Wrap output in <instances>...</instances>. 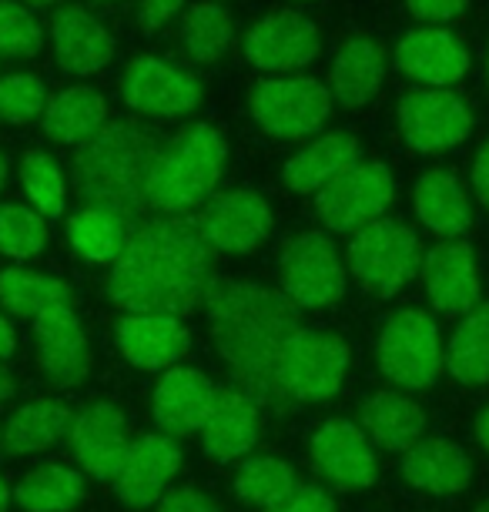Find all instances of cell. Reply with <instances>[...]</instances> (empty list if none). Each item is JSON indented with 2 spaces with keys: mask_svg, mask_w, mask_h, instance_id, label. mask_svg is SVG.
Segmentation results:
<instances>
[{
  "mask_svg": "<svg viewBox=\"0 0 489 512\" xmlns=\"http://www.w3.org/2000/svg\"><path fill=\"white\" fill-rule=\"evenodd\" d=\"M212 338L222 359L232 365L242 389L258 402L282 405V362L292 338L302 332L299 312L282 288L218 275L205 288Z\"/></svg>",
  "mask_w": 489,
  "mask_h": 512,
  "instance_id": "cell-1",
  "label": "cell"
},
{
  "mask_svg": "<svg viewBox=\"0 0 489 512\" xmlns=\"http://www.w3.org/2000/svg\"><path fill=\"white\" fill-rule=\"evenodd\" d=\"M208 282V241L198 221L161 215L134 225L111 265L108 292L128 315H185L205 298Z\"/></svg>",
  "mask_w": 489,
  "mask_h": 512,
  "instance_id": "cell-2",
  "label": "cell"
},
{
  "mask_svg": "<svg viewBox=\"0 0 489 512\" xmlns=\"http://www.w3.org/2000/svg\"><path fill=\"white\" fill-rule=\"evenodd\" d=\"M158 144L131 124H108L71 161V181L84 205L138 218L148 208V171Z\"/></svg>",
  "mask_w": 489,
  "mask_h": 512,
  "instance_id": "cell-3",
  "label": "cell"
},
{
  "mask_svg": "<svg viewBox=\"0 0 489 512\" xmlns=\"http://www.w3.org/2000/svg\"><path fill=\"white\" fill-rule=\"evenodd\" d=\"M228 141L212 124H195L158 148L148 171V208L161 215H185L215 198L225 175Z\"/></svg>",
  "mask_w": 489,
  "mask_h": 512,
  "instance_id": "cell-4",
  "label": "cell"
},
{
  "mask_svg": "<svg viewBox=\"0 0 489 512\" xmlns=\"http://www.w3.org/2000/svg\"><path fill=\"white\" fill-rule=\"evenodd\" d=\"M345 265L366 292L389 298L423 268V248L402 221L376 218L372 225L352 231Z\"/></svg>",
  "mask_w": 489,
  "mask_h": 512,
  "instance_id": "cell-5",
  "label": "cell"
},
{
  "mask_svg": "<svg viewBox=\"0 0 489 512\" xmlns=\"http://www.w3.org/2000/svg\"><path fill=\"white\" fill-rule=\"evenodd\" d=\"M376 362L379 372L399 389H429L446 369V345L439 338L433 315L419 312V308L392 315L379 332Z\"/></svg>",
  "mask_w": 489,
  "mask_h": 512,
  "instance_id": "cell-6",
  "label": "cell"
},
{
  "mask_svg": "<svg viewBox=\"0 0 489 512\" xmlns=\"http://www.w3.org/2000/svg\"><path fill=\"white\" fill-rule=\"evenodd\" d=\"M252 121L272 138L299 141L319 128L332 114V91L319 77L289 74V77H262L248 94Z\"/></svg>",
  "mask_w": 489,
  "mask_h": 512,
  "instance_id": "cell-7",
  "label": "cell"
},
{
  "mask_svg": "<svg viewBox=\"0 0 489 512\" xmlns=\"http://www.w3.org/2000/svg\"><path fill=\"white\" fill-rule=\"evenodd\" d=\"M278 285L295 308H325L345 295V262L322 231H302L282 248Z\"/></svg>",
  "mask_w": 489,
  "mask_h": 512,
  "instance_id": "cell-8",
  "label": "cell"
},
{
  "mask_svg": "<svg viewBox=\"0 0 489 512\" xmlns=\"http://www.w3.org/2000/svg\"><path fill=\"white\" fill-rule=\"evenodd\" d=\"M349 372V345L335 332L302 328L282 362V392L295 402H325L342 389Z\"/></svg>",
  "mask_w": 489,
  "mask_h": 512,
  "instance_id": "cell-9",
  "label": "cell"
},
{
  "mask_svg": "<svg viewBox=\"0 0 489 512\" xmlns=\"http://www.w3.org/2000/svg\"><path fill=\"white\" fill-rule=\"evenodd\" d=\"M392 195L396 185L386 164L359 161L315 195V211L329 231H359L382 218V211L392 205Z\"/></svg>",
  "mask_w": 489,
  "mask_h": 512,
  "instance_id": "cell-10",
  "label": "cell"
},
{
  "mask_svg": "<svg viewBox=\"0 0 489 512\" xmlns=\"http://www.w3.org/2000/svg\"><path fill=\"white\" fill-rule=\"evenodd\" d=\"M242 51L255 71L289 77L295 71H305L319 57L322 34L299 11H272L248 27Z\"/></svg>",
  "mask_w": 489,
  "mask_h": 512,
  "instance_id": "cell-11",
  "label": "cell"
},
{
  "mask_svg": "<svg viewBox=\"0 0 489 512\" xmlns=\"http://www.w3.org/2000/svg\"><path fill=\"white\" fill-rule=\"evenodd\" d=\"M121 98L134 114L171 121L185 118L201 104V84L195 74L161 61V57L141 54L124 67Z\"/></svg>",
  "mask_w": 489,
  "mask_h": 512,
  "instance_id": "cell-12",
  "label": "cell"
},
{
  "mask_svg": "<svg viewBox=\"0 0 489 512\" xmlns=\"http://www.w3.org/2000/svg\"><path fill=\"white\" fill-rule=\"evenodd\" d=\"M399 131L412 151L439 154L463 144L473 131V114L446 88H416L399 101Z\"/></svg>",
  "mask_w": 489,
  "mask_h": 512,
  "instance_id": "cell-13",
  "label": "cell"
},
{
  "mask_svg": "<svg viewBox=\"0 0 489 512\" xmlns=\"http://www.w3.org/2000/svg\"><path fill=\"white\" fill-rule=\"evenodd\" d=\"M275 228L272 208L258 191L238 188L215 195L201 208L198 231L208 241V248L225 251V255H248L262 248Z\"/></svg>",
  "mask_w": 489,
  "mask_h": 512,
  "instance_id": "cell-14",
  "label": "cell"
},
{
  "mask_svg": "<svg viewBox=\"0 0 489 512\" xmlns=\"http://www.w3.org/2000/svg\"><path fill=\"white\" fill-rule=\"evenodd\" d=\"M312 469L329 482V486L342 492L366 489L379 476V459L376 446L366 436V429L356 422L332 419L325 422L319 432L312 436L309 446Z\"/></svg>",
  "mask_w": 489,
  "mask_h": 512,
  "instance_id": "cell-15",
  "label": "cell"
},
{
  "mask_svg": "<svg viewBox=\"0 0 489 512\" xmlns=\"http://www.w3.org/2000/svg\"><path fill=\"white\" fill-rule=\"evenodd\" d=\"M423 285L433 308L446 318H466L479 308L483 285H479L473 245L463 238H449L429 248L423 258Z\"/></svg>",
  "mask_w": 489,
  "mask_h": 512,
  "instance_id": "cell-16",
  "label": "cell"
},
{
  "mask_svg": "<svg viewBox=\"0 0 489 512\" xmlns=\"http://www.w3.org/2000/svg\"><path fill=\"white\" fill-rule=\"evenodd\" d=\"M399 74L409 81L423 84V88H453L469 74V51L453 31L446 27H416V31L402 34L396 44Z\"/></svg>",
  "mask_w": 489,
  "mask_h": 512,
  "instance_id": "cell-17",
  "label": "cell"
},
{
  "mask_svg": "<svg viewBox=\"0 0 489 512\" xmlns=\"http://www.w3.org/2000/svg\"><path fill=\"white\" fill-rule=\"evenodd\" d=\"M47 37H51L57 64L78 77L104 71L114 61V51H118L114 34L81 4L57 7L51 14V24H47Z\"/></svg>",
  "mask_w": 489,
  "mask_h": 512,
  "instance_id": "cell-18",
  "label": "cell"
},
{
  "mask_svg": "<svg viewBox=\"0 0 489 512\" xmlns=\"http://www.w3.org/2000/svg\"><path fill=\"white\" fill-rule=\"evenodd\" d=\"M34 338L37 369H41L44 382L57 385V389H71V385L84 382L91 369V345L74 308H61V312L37 318Z\"/></svg>",
  "mask_w": 489,
  "mask_h": 512,
  "instance_id": "cell-19",
  "label": "cell"
},
{
  "mask_svg": "<svg viewBox=\"0 0 489 512\" xmlns=\"http://www.w3.org/2000/svg\"><path fill=\"white\" fill-rule=\"evenodd\" d=\"M71 449L78 456L81 469L94 479H118V472L128 459L131 439L128 422L114 402H94L84 412L74 415L71 425Z\"/></svg>",
  "mask_w": 489,
  "mask_h": 512,
  "instance_id": "cell-20",
  "label": "cell"
},
{
  "mask_svg": "<svg viewBox=\"0 0 489 512\" xmlns=\"http://www.w3.org/2000/svg\"><path fill=\"white\" fill-rule=\"evenodd\" d=\"M178 469L181 449L175 446V439L165 436V432H151V436L131 442L128 459H124L114 486H118L121 502H128L134 509H148L165 499V489L178 476Z\"/></svg>",
  "mask_w": 489,
  "mask_h": 512,
  "instance_id": "cell-21",
  "label": "cell"
},
{
  "mask_svg": "<svg viewBox=\"0 0 489 512\" xmlns=\"http://www.w3.org/2000/svg\"><path fill=\"white\" fill-rule=\"evenodd\" d=\"M218 385L198 369H168L151 395V415L165 436L201 432L215 405Z\"/></svg>",
  "mask_w": 489,
  "mask_h": 512,
  "instance_id": "cell-22",
  "label": "cell"
},
{
  "mask_svg": "<svg viewBox=\"0 0 489 512\" xmlns=\"http://www.w3.org/2000/svg\"><path fill=\"white\" fill-rule=\"evenodd\" d=\"M114 342L138 369H171L185 359L191 335L178 315H124L114 328Z\"/></svg>",
  "mask_w": 489,
  "mask_h": 512,
  "instance_id": "cell-23",
  "label": "cell"
},
{
  "mask_svg": "<svg viewBox=\"0 0 489 512\" xmlns=\"http://www.w3.org/2000/svg\"><path fill=\"white\" fill-rule=\"evenodd\" d=\"M359 164V141L349 131L319 134L282 164V185L295 195H319L325 185Z\"/></svg>",
  "mask_w": 489,
  "mask_h": 512,
  "instance_id": "cell-24",
  "label": "cell"
},
{
  "mask_svg": "<svg viewBox=\"0 0 489 512\" xmlns=\"http://www.w3.org/2000/svg\"><path fill=\"white\" fill-rule=\"evenodd\" d=\"M201 442L218 462L242 459L258 442V402L245 389H218L212 412L201 425Z\"/></svg>",
  "mask_w": 489,
  "mask_h": 512,
  "instance_id": "cell-25",
  "label": "cell"
},
{
  "mask_svg": "<svg viewBox=\"0 0 489 512\" xmlns=\"http://www.w3.org/2000/svg\"><path fill=\"white\" fill-rule=\"evenodd\" d=\"M402 476L412 489L459 496L473 482V462L463 446L449 439H419L409 452H402Z\"/></svg>",
  "mask_w": 489,
  "mask_h": 512,
  "instance_id": "cell-26",
  "label": "cell"
},
{
  "mask_svg": "<svg viewBox=\"0 0 489 512\" xmlns=\"http://www.w3.org/2000/svg\"><path fill=\"white\" fill-rule=\"evenodd\" d=\"M386 81V54L372 37H352L339 47L329 67L332 101L342 108H366Z\"/></svg>",
  "mask_w": 489,
  "mask_h": 512,
  "instance_id": "cell-27",
  "label": "cell"
},
{
  "mask_svg": "<svg viewBox=\"0 0 489 512\" xmlns=\"http://www.w3.org/2000/svg\"><path fill=\"white\" fill-rule=\"evenodd\" d=\"M412 208L416 218L439 238H459L473 225V208H469L466 188L453 171L433 168L412 188Z\"/></svg>",
  "mask_w": 489,
  "mask_h": 512,
  "instance_id": "cell-28",
  "label": "cell"
},
{
  "mask_svg": "<svg viewBox=\"0 0 489 512\" xmlns=\"http://www.w3.org/2000/svg\"><path fill=\"white\" fill-rule=\"evenodd\" d=\"M41 124L51 141L67 144V148H81L101 128H108V101L88 84H71V88L51 94Z\"/></svg>",
  "mask_w": 489,
  "mask_h": 512,
  "instance_id": "cell-29",
  "label": "cell"
},
{
  "mask_svg": "<svg viewBox=\"0 0 489 512\" xmlns=\"http://www.w3.org/2000/svg\"><path fill=\"white\" fill-rule=\"evenodd\" d=\"M362 429L372 439V446L386 452H409L426 432L423 405L399 392H376L362 405Z\"/></svg>",
  "mask_w": 489,
  "mask_h": 512,
  "instance_id": "cell-30",
  "label": "cell"
},
{
  "mask_svg": "<svg viewBox=\"0 0 489 512\" xmlns=\"http://www.w3.org/2000/svg\"><path fill=\"white\" fill-rule=\"evenodd\" d=\"M134 221L108 208L84 205L67 218V241L91 265H114L124 255Z\"/></svg>",
  "mask_w": 489,
  "mask_h": 512,
  "instance_id": "cell-31",
  "label": "cell"
},
{
  "mask_svg": "<svg viewBox=\"0 0 489 512\" xmlns=\"http://www.w3.org/2000/svg\"><path fill=\"white\" fill-rule=\"evenodd\" d=\"M74 415L61 402H27L21 405L4 432H0V446L7 456H34V452L51 449L54 442L71 436Z\"/></svg>",
  "mask_w": 489,
  "mask_h": 512,
  "instance_id": "cell-32",
  "label": "cell"
},
{
  "mask_svg": "<svg viewBox=\"0 0 489 512\" xmlns=\"http://www.w3.org/2000/svg\"><path fill=\"white\" fill-rule=\"evenodd\" d=\"M178 41L185 54L198 64H215L232 51L235 44V17L218 0H198L188 4L178 17Z\"/></svg>",
  "mask_w": 489,
  "mask_h": 512,
  "instance_id": "cell-33",
  "label": "cell"
},
{
  "mask_svg": "<svg viewBox=\"0 0 489 512\" xmlns=\"http://www.w3.org/2000/svg\"><path fill=\"white\" fill-rule=\"evenodd\" d=\"M0 305L21 318H44L61 308H74V295L61 278L31 272V268H7L0 272Z\"/></svg>",
  "mask_w": 489,
  "mask_h": 512,
  "instance_id": "cell-34",
  "label": "cell"
},
{
  "mask_svg": "<svg viewBox=\"0 0 489 512\" xmlns=\"http://www.w3.org/2000/svg\"><path fill=\"white\" fill-rule=\"evenodd\" d=\"M446 372L463 385L489 382V305L459 318L446 342Z\"/></svg>",
  "mask_w": 489,
  "mask_h": 512,
  "instance_id": "cell-35",
  "label": "cell"
},
{
  "mask_svg": "<svg viewBox=\"0 0 489 512\" xmlns=\"http://www.w3.org/2000/svg\"><path fill=\"white\" fill-rule=\"evenodd\" d=\"M81 496L84 476L71 466H37L14 489V502L24 512H67Z\"/></svg>",
  "mask_w": 489,
  "mask_h": 512,
  "instance_id": "cell-36",
  "label": "cell"
},
{
  "mask_svg": "<svg viewBox=\"0 0 489 512\" xmlns=\"http://www.w3.org/2000/svg\"><path fill=\"white\" fill-rule=\"evenodd\" d=\"M299 489V476L285 459L275 456H255L248 459L235 476V492L245 506L272 512L278 502H285Z\"/></svg>",
  "mask_w": 489,
  "mask_h": 512,
  "instance_id": "cell-37",
  "label": "cell"
},
{
  "mask_svg": "<svg viewBox=\"0 0 489 512\" xmlns=\"http://www.w3.org/2000/svg\"><path fill=\"white\" fill-rule=\"evenodd\" d=\"M21 185L24 195L31 201L37 215L47 221L61 218L67 208V178L51 154L44 151H27L21 158Z\"/></svg>",
  "mask_w": 489,
  "mask_h": 512,
  "instance_id": "cell-38",
  "label": "cell"
},
{
  "mask_svg": "<svg viewBox=\"0 0 489 512\" xmlns=\"http://www.w3.org/2000/svg\"><path fill=\"white\" fill-rule=\"evenodd\" d=\"M47 218L37 215L34 208L24 205H0V255L27 262V258L41 255L47 245Z\"/></svg>",
  "mask_w": 489,
  "mask_h": 512,
  "instance_id": "cell-39",
  "label": "cell"
},
{
  "mask_svg": "<svg viewBox=\"0 0 489 512\" xmlns=\"http://www.w3.org/2000/svg\"><path fill=\"white\" fill-rule=\"evenodd\" d=\"M47 47V27L21 0H0V54L37 57Z\"/></svg>",
  "mask_w": 489,
  "mask_h": 512,
  "instance_id": "cell-40",
  "label": "cell"
},
{
  "mask_svg": "<svg viewBox=\"0 0 489 512\" xmlns=\"http://www.w3.org/2000/svg\"><path fill=\"white\" fill-rule=\"evenodd\" d=\"M47 101H51V94H47L44 77L24 71L0 77V121L27 124L34 118H44Z\"/></svg>",
  "mask_w": 489,
  "mask_h": 512,
  "instance_id": "cell-41",
  "label": "cell"
},
{
  "mask_svg": "<svg viewBox=\"0 0 489 512\" xmlns=\"http://www.w3.org/2000/svg\"><path fill=\"white\" fill-rule=\"evenodd\" d=\"M412 21H423L426 27H443L466 14L469 0H402Z\"/></svg>",
  "mask_w": 489,
  "mask_h": 512,
  "instance_id": "cell-42",
  "label": "cell"
},
{
  "mask_svg": "<svg viewBox=\"0 0 489 512\" xmlns=\"http://www.w3.org/2000/svg\"><path fill=\"white\" fill-rule=\"evenodd\" d=\"M188 0H138V27L141 34H158L161 27L185 14Z\"/></svg>",
  "mask_w": 489,
  "mask_h": 512,
  "instance_id": "cell-43",
  "label": "cell"
},
{
  "mask_svg": "<svg viewBox=\"0 0 489 512\" xmlns=\"http://www.w3.org/2000/svg\"><path fill=\"white\" fill-rule=\"evenodd\" d=\"M272 512H335V502L319 486H299L285 502H278Z\"/></svg>",
  "mask_w": 489,
  "mask_h": 512,
  "instance_id": "cell-44",
  "label": "cell"
},
{
  "mask_svg": "<svg viewBox=\"0 0 489 512\" xmlns=\"http://www.w3.org/2000/svg\"><path fill=\"white\" fill-rule=\"evenodd\" d=\"M155 512H218V506L212 502V496H205L201 489L185 486V489L168 492V496L158 502Z\"/></svg>",
  "mask_w": 489,
  "mask_h": 512,
  "instance_id": "cell-45",
  "label": "cell"
},
{
  "mask_svg": "<svg viewBox=\"0 0 489 512\" xmlns=\"http://www.w3.org/2000/svg\"><path fill=\"white\" fill-rule=\"evenodd\" d=\"M473 191L476 201L489 211V141L479 148L476 161H473Z\"/></svg>",
  "mask_w": 489,
  "mask_h": 512,
  "instance_id": "cell-46",
  "label": "cell"
},
{
  "mask_svg": "<svg viewBox=\"0 0 489 512\" xmlns=\"http://www.w3.org/2000/svg\"><path fill=\"white\" fill-rule=\"evenodd\" d=\"M17 349V335H14V325L7 322L4 315H0V362L4 359H11Z\"/></svg>",
  "mask_w": 489,
  "mask_h": 512,
  "instance_id": "cell-47",
  "label": "cell"
},
{
  "mask_svg": "<svg viewBox=\"0 0 489 512\" xmlns=\"http://www.w3.org/2000/svg\"><path fill=\"white\" fill-rule=\"evenodd\" d=\"M476 439H479V446L489 452V409H483V415L476 419Z\"/></svg>",
  "mask_w": 489,
  "mask_h": 512,
  "instance_id": "cell-48",
  "label": "cell"
},
{
  "mask_svg": "<svg viewBox=\"0 0 489 512\" xmlns=\"http://www.w3.org/2000/svg\"><path fill=\"white\" fill-rule=\"evenodd\" d=\"M14 392V382L11 375H7V369H0V399H7V395Z\"/></svg>",
  "mask_w": 489,
  "mask_h": 512,
  "instance_id": "cell-49",
  "label": "cell"
},
{
  "mask_svg": "<svg viewBox=\"0 0 489 512\" xmlns=\"http://www.w3.org/2000/svg\"><path fill=\"white\" fill-rule=\"evenodd\" d=\"M7 502H11V489H7V482L0 479V512H7Z\"/></svg>",
  "mask_w": 489,
  "mask_h": 512,
  "instance_id": "cell-50",
  "label": "cell"
},
{
  "mask_svg": "<svg viewBox=\"0 0 489 512\" xmlns=\"http://www.w3.org/2000/svg\"><path fill=\"white\" fill-rule=\"evenodd\" d=\"M21 4H27L31 11H44V7H51L54 0H21Z\"/></svg>",
  "mask_w": 489,
  "mask_h": 512,
  "instance_id": "cell-51",
  "label": "cell"
},
{
  "mask_svg": "<svg viewBox=\"0 0 489 512\" xmlns=\"http://www.w3.org/2000/svg\"><path fill=\"white\" fill-rule=\"evenodd\" d=\"M7 171H11V168H7V154L0 151V188L7 185Z\"/></svg>",
  "mask_w": 489,
  "mask_h": 512,
  "instance_id": "cell-52",
  "label": "cell"
},
{
  "mask_svg": "<svg viewBox=\"0 0 489 512\" xmlns=\"http://www.w3.org/2000/svg\"><path fill=\"white\" fill-rule=\"evenodd\" d=\"M476 512H489V502H483V506H479Z\"/></svg>",
  "mask_w": 489,
  "mask_h": 512,
  "instance_id": "cell-53",
  "label": "cell"
},
{
  "mask_svg": "<svg viewBox=\"0 0 489 512\" xmlns=\"http://www.w3.org/2000/svg\"><path fill=\"white\" fill-rule=\"evenodd\" d=\"M101 4H118V0H101Z\"/></svg>",
  "mask_w": 489,
  "mask_h": 512,
  "instance_id": "cell-54",
  "label": "cell"
},
{
  "mask_svg": "<svg viewBox=\"0 0 489 512\" xmlns=\"http://www.w3.org/2000/svg\"><path fill=\"white\" fill-rule=\"evenodd\" d=\"M486 77H489V57H486Z\"/></svg>",
  "mask_w": 489,
  "mask_h": 512,
  "instance_id": "cell-55",
  "label": "cell"
},
{
  "mask_svg": "<svg viewBox=\"0 0 489 512\" xmlns=\"http://www.w3.org/2000/svg\"><path fill=\"white\" fill-rule=\"evenodd\" d=\"M0 64H4V54H0Z\"/></svg>",
  "mask_w": 489,
  "mask_h": 512,
  "instance_id": "cell-56",
  "label": "cell"
}]
</instances>
